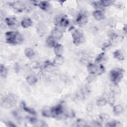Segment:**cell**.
Returning <instances> with one entry per match:
<instances>
[{
  "label": "cell",
  "instance_id": "1",
  "mask_svg": "<svg viewBox=\"0 0 127 127\" xmlns=\"http://www.w3.org/2000/svg\"><path fill=\"white\" fill-rule=\"evenodd\" d=\"M5 38L6 42L12 45L20 44L24 40L23 36L18 32L9 31L5 33Z\"/></svg>",
  "mask_w": 127,
  "mask_h": 127
},
{
  "label": "cell",
  "instance_id": "2",
  "mask_svg": "<svg viewBox=\"0 0 127 127\" xmlns=\"http://www.w3.org/2000/svg\"><path fill=\"white\" fill-rule=\"evenodd\" d=\"M124 70L121 68H115L112 69L109 73L110 78L113 84H118L123 78Z\"/></svg>",
  "mask_w": 127,
  "mask_h": 127
},
{
  "label": "cell",
  "instance_id": "3",
  "mask_svg": "<svg viewBox=\"0 0 127 127\" xmlns=\"http://www.w3.org/2000/svg\"><path fill=\"white\" fill-rule=\"evenodd\" d=\"M87 69L89 74L93 75H100L103 74L105 70V67L103 64H97L89 63L87 64Z\"/></svg>",
  "mask_w": 127,
  "mask_h": 127
},
{
  "label": "cell",
  "instance_id": "4",
  "mask_svg": "<svg viewBox=\"0 0 127 127\" xmlns=\"http://www.w3.org/2000/svg\"><path fill=\"white\" fill-rule=\"evenodd\" d=\"M17 102L16 96L11 93L7 94L1 100V104L5 108H10L14 106Z\"/></svg>",
  "mask_w": 127,
  "mask_h": 127
},
{
  "label": "cell",
  "instance_id": "5",
  "mask_svg": "<svg viewBox=\"0 0 127 127\" xmlns=\"http://www.w3.org/2000/svg\"><path fill=\"white\" fill-rule=\"evenodd\" d=\"M54 23L56 26L62 28H66L69 24L68 19L65 16L61 15L55 17L54 19Z\"/></svg>",
  "mask_w": 127,
  "mask_h": 127
},
{
  "label": "cell",
  "instance_id": "6",
  "mask_svg": "<svg viewBox=\"0 0 127 127\" xmlns=\"http://www.w3.org/2000/svg\"><path fill=\"white\" fill-rule=\"evenodd\" d=\"M52 116L54 118H59L62 116H64L65 109L64 104L60 103L56 106L51 107Z\"/></svg>",
  "mask_w": 127,
  "mask_h": 127
},
{
  "label": "cell",
  "instance_id": "7",
  "mask_svg": "<svg viewBox=\"0 0 127 127\" xmlns=\"http://www.w3.org/2000/svg\"><path fill=\"white\" fill-rule=\"evenodd\" d=\"M73 43L76 45H78L81 44L84 40L83 34L81 31L78 29L74 30L71 34Z\"/></svg>",
  "mask_w": 127,
  "mask_h": 127
},
{
  "label": "cell",
  "instance_id": "8",
  "mask_svg": "<svg viewBox=\"0 0 127 127\" xmlns=\"http://www.w3.org/2000/svg\"><path fill=\"white\" fill-rule=\"evenodd\" d=\"M88 21V16L86 13L81 12L76 16L75 22L79 26H82L85 25Z\"/></svg>",
  "mask_w": 127,
  "mask_h": 127
},
{
  "label": "cell",
  "instance_id": "9",
  "mask_svg": "<svg viewBox=\"0 0 127 127\" xmlns=\"http://www.w3.org/2000/svg\"><path fill=\"white\" fill-rule=\"evenodd\" d=\"M6 25L11 29H16L19 26V23L17 19L13 17H7L4 20Z\"/></svg>",
  "mask_w": 127,
  "mask_h": 127
},
{
  "label": "cell",
  "instance_id": "10",
  "mask_svg": "<svg viewBox=\"0 0 127 127\" xmlns=\"http://www.w3.org/2000/svg\"><path fill=\"white\" fill-rule=\"evenodd\" d=\"M51 36H52L56 40L60 39L63 36V31L59 27H55L51 31Z\"/></svg>",
  "mask_w": 127,
  "mask_h": 127
},
{
  "label": "cell",
  "instance_id": "11",
  "mask_svg": "<svg viewBox=\"0 0 127 127\" xmlns=\"http://www.w3.org/2000/svg\"><path fill=\"white\" fill-rule=\"evenodd\" d=\"M10 4L13 9H14L15 10L19 12L22 11L24 8H26V6L24 3H23L21 1H14L13 2H11Z\"/></svg>",
  "mask_w": 127,
  "mask_h": 127
},
{
  "label": "cell",
  "instance_id": "12",
  "mask_svg": "<svg viewBox=\"0 0 127 127\" xmlns=\"http://www.w3.org/2000/svg\"><path fill=\"white\" fill-rule=\"evenodd\" d=\"M93 17L97 20H101L105 18V14L102 10L96 9L92 13Z\"/></svg>",
  "mask_w": 127,
  "mask_h": 127
},
{
  "label": "cell",
  "instance_id": "13",
  "mask_svg": "<svg viewBox=\"0 0 127 127\" xmlns=\"http://www.w3.org/2000/svg\"><path fill=\"white\" fill-rule=\"evenodd\" d=\"M54 52L56 56H62L64 53V47L62 45L57 43L54 47Z\"/></svg>",
  "mask_w": 127,
  "mask_h": 127
},
{
  "label": "cell",
  "instance_id": "14",
  "mask_svg": "<svg viewBox=\"0 0 127 127\" xmlns=\"http://www.w3.org/2000/svg\"><path fill=\"white\" fill-rule=\"evenodd\" d=\"M21 106L22 108V109L26 112L28 113V114L35 116L36 114V111L32 108L28 107L27 106L26 103L24 101H22L21 103Z\"/></svg>",
  "mask_w": 127,
  "mask_h": 127
},
{
  "label": "cell",
  "instance_id": "15",
  "mask_svg": "<svg viewBox=\"0 0 127 127\" xmlns=\"http://www.w3.org/2000/svg\"><path fill=\"white\" fill-rule=\"evenodd\" d=\"M38 6L43 11H48L51 8V4L48 1H41L38 2Z\"/></svg>",
  "mask_w": 127,
  "mask_h": 127
},
{
  "label": "cell",
  "instance_id": "16",
  "mask_svg": "<svg viewBox=\"0 0 127 127\" xmlns=\"http://www.w3.org/2000/svg\"><path fill=\"white\" fill-rule=\"evenodd\" d=\"M33 23L32 20L31 18L29 17L24 18L21 21V26L24 28H28L31 26H32Z\"/></svg>",
  "mask_w": 127,
  "mask_h": 127
},
{
  "label": "cell",
  "instance_id": "17",
  "mask_svg": "<svg viewBox=\"0 0 127 127\" xmlns=\"http://www.w3.org/2000/svg\"><path fill=\"white\" fill-rule=\"evenodd\" d=\"M45 43L47 47L50 48H54L57 43L56 42V40L50 35L46 39Z\"/></svg>",
  "mask_w": 127,
  "mask_h": 127
},
{
  "label": "cell",
  "instance_id": "18",
  "mask_svg": "<svg viewBox=\"0 0 127 127\" xmlns=\"http://www.w3.org/2000/svg\"><path fill=\"white\" fill-rule=\"evenodd\" d=\"M106 60V55L103 52L99 54L95 59V64H102V63Z\"/></svg>",
  "mask_w": 127,
  "mask_h": 127
},
{
  "label": "cell",
  "instance_id": "19",
  "mask_svg": "<svg viewBox=\"0 0 127 127\" xmlns=\"http://www.w3.org/2000/svg\"><path fill=\"white\" fill-rule=\"evenodd\" d=\"M113 111L114 114L116 116H120L121 115L124 111V109L123 106L121 105H116L113 106Z\"/></svg>",
  "mask_w": 127,
  "mask_h": 127
},
{
  "label": "cell",
  "instance_id": "20",
  "mask_svg": "<svg viewBox=\"0 0 127 127\" xmlns=\"http://www.w3.org/2000/svg\"><path fill=\"white\" fill-rule=\"evenodd\" d=\"M37 30L38 33L40 35H44L47 30L46 26L43 23H39L37 27Z\"/></svg>",
  "mask_w": 127,
  "mask_h": 127
},
{
  "label": "cell",
  "instance_id": "21",
  "mask_svg": "<svg viewBox=\"0 0 127 127\" xmlns=\"http://www.w3.org/2000/svg\"><path fill=\"white\" fill-rule=\"evenodd\" d=\"M114 58L119 61H122L124 60L125 56L123 52L120 50H117L113 53Z\"/></svg>",
  "mask_w": 127,
  "mask_h": 127
},
{
  "label": "cell",
  "instance_id": "22",
  "mask_svg": "<svg viewBox=\"0 0 127 127\" xmlns=\"http://www.w3.org/2000/svg\"><path fill=\"white\" fill-rule=\"evenodd\" d=\"M64 62V59L62 56H56L54 59L53 63L56 66H60L63 64Z\"/></svg>",
  "mask_w": 127,
  "mask_h": 127
},
{
  "label": "cell",
  "instance_id": "23",
  "mask_svg": "<svg viewBox=\"0 0 127 127\" xmlns=\"http://www.w3.org/2000/svg\"><path fill=\"white\" fill-rule=\"evenodd\" d=\"M26 82L30 85H35L37 81H38V79L37 78L34 76V75H29L26 78Z\"/></svg>",
  "mask_w": 127,
  "mask_h": 127
},
{
  "label": "cell",
  "instance_id": "24",
  "mask_svg": "<svg viewBox=\"0 0 127 127\" xmlns=\"http://www.w3.org/2000/svg\"><path fill=\"white\" fill-rule=\"evenodd\" d=\"M25 56L29 59L32 58L35 55V52L34 50L30 48H26L24 50Z\"/></svg>",
  "mask_w": 127,
  "mask_h": 127
},
{
  "label": "cell",
  "instance_id": "25",
  "mask_svg": "<svg viewBox=\"0 0 127 127\" xmlns=\"http://www.w3.org/2000/svg\"><path fill=\"white\" fill-rule=\"evenodd\" d=\"M42 115L45 117H52V111L51 107H45L42 110Z\"/></svg>",
  "mask_w": 127,
  "mask_h": 127
},
{
  "label": "cell",
  "instance_id": "26",
  "mask_svg": "<svg viewBox=\"0 0 127 127\" xmlns=\"http://www.w3.org/2000/svg\"><path fill=\"white\" fill-rule=\"evenodd\" d=\"M101 6L103 7H108L113 5L115 3V1L113 0H102L99 1Z\"/></svg>",
  "mask_w": 127,
  "mask_h": 127
},
{
  "label": "cell",
  "instance_id": "27",
  "mask_svg": "<svg viewBox=\"0 0 127 127\" xmlns=\"http://www.w3.org/2000/svg\"><path fill=\"white\" fill-rule=\"evenodd\" d=\"M107 104V99L105 97H101L98 98L96 101V104L99 107L104 106Z\"/></svg>",
  "mask_w": 127,
  "mask_h": 127
},
{
  "label": "cell",
  "instance_id": "28",
  "mask_svg": "<svg viewBox=\"0 0 127 127\" xmlns=\"http://www.w3.org/2000/svg\"><path fill=\"white\" fill-rule=\"evenodd\" d=\"M7 68L3 64H1L0 66V74L2 78H5L7 74Z\"/></svg>",
  "mask_w": 127,
  "mask_h": 127
},
{
  "label": "cell",
  "instance_id": "29",
  "mask_svg": "<svg viewBox=\"0 0 127 127\" xmlns=\"http://www.w3.org/2000/svg\"><path fill=\"white\" fill-rule=\"evenodd\" d=\"M122 125H121V123L117 121H112L109 122H108L106 123L105 126L106 127H121Z\"/></svg>",
  "mask_w": 127,
  "mask_h": 127
},
{
  "label": "cell",
  "instance_id": "30",
  "mask_svg": "<svg viewBox=\"0 0 127 127\" xmlns=\"http://www.w3.org/2000/svg\"><path fill=\"white\" fill-rule=\"evenodd\" d=\"M76 126L77 127H87L88 126L87 123L83 119H78L76 122Z\"/></svg>",
  "mask_w": 127,
  "mask_h": 127
},
{
  "label": "cell",
  "instance_id": "31",
  "mask_svg": "<svg viewBox=\"0 0 127 127\" xmlns=\"http://www.w3.org/2000/svg\"><path fill=\"white\" fill-rule=\"evenodd\" d=\"M112 44V42L110 40L105 42L103 44V46H102V49H103V50H104H104H106L107 49L110 48V47H111Z\"/></svg>",
  "mask_w": 127,
  "mask_h": 127
},
{
  "label": "cell",
  "instance_id": "32",
  "mask_svg": "<svg viewBox=\"0 0 127 127\" xmlns=\"http://www.w3.org/2000/svg\"><path fill=\"white\" fill-rule=\"evenodd\" d=\"M109 37L110 39V40L111 41H114L115 40H117L118 37V35L114 32H111L109 34Z\"/></svg>",
  "mask_w": 127,
  "mask_h": 127
},
{
  "label": "cell",
  "instance_id": "33",
  "mask_svg": "<svg viewBox=\"0 0 127 127\" xmlns=\"http://www.w3.org/2000/svg\"><path fill=\"white\" fill-rule=\"evenodd\" d=\"M109 118V117L108 116V115L105 114H102L99 116V120L102 121H106L108 120Z\"/></svg>",
  "mask_w": 127,
  "mask_h": 127
}]
</instances>
